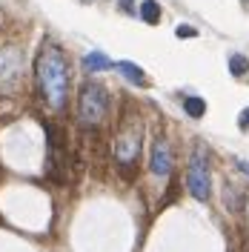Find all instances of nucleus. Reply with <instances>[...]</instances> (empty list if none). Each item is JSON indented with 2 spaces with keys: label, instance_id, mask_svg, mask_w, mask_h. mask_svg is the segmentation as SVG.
I'll list each match as a JSON object with an SVG mask.
<instances>
[{
  "label": "nucleus",
  "instance_id": "1",
  "mask_svg": "<svg viewBox=\"0 0 249 252\" xmlns=\"http://www.w3.org/2000/svg\"><path fill=\"white\" fill-rule=\"evenodd\" d=\"M34 75H37V89L43 94V100L55 112L66 109V103H69V63H66V55L61 46L46 43L40 49L37 63H34Z\"/></svg>",
  "mask_w": 249,
  "mask_h": 252
},
{
  "label": "nucleus",
  "instance_id": "2",
  "mask_svg": "<svg viewBox=\"0 0 249 252\" xmlns=\"http://www.w3.org/2000/svg\"><path fill=\"white\" fill-rule=\"evenodd\" d=\"M140 143H143V124H140V118H124V124L118 126V132H115V146H112L115 160H118V166H121L124 175L135 172Z\"/></svg>",
  "mask_w": 249,
  "mask_h": 252
},
{
  "label": "nucleus",
  "instance_id": "3",
  "mask_svg": "<svg viewBox=\"0 0 249 252\" xmlns=\"http://www.w3.org/2000/svg\"><path fill=\"white\" fill-rule=\"evenodd\" d=\"M106 115H109V92L100 83L86 80L78 92V121L92 129V126L103 124Z\"/></svg>",
  "mask_w": 249,
  "mask_h": 252
},
{
  "label": "nucleus",
  "instance_id": "4",
  "mask_svg": "<svg viewBox=\"0 0 249 252\" xmlns=\"http://www.w3.org/2000/svg\"><path fill=\"white\" fill-rule=\"evenodd\" d=\"M187 189L195 201H209L212 192V172H209V149L198 143L195 152L189 158V169H187Z\"/></svg>",
  "mask_w": 249,
  "mask_h": 252
},
{
  "label": "nucleus",
  "instance_id": "5",
  "mask_svg": "<svg viewBox=\"0 0 249 252\" xmlns=\"http://www.w3.org/2000/svg\"><path fill=\"white\" fill-rule=\"evenodd\" d=\"M23 78V52L17 46H0V89H12Z\"/></svg>",
  "mask_w": 249,
  "mask_h": 252
},
{
  "label": "nucleus",
  "instance_id": "6",
  "mask_svg": "<svg viewBox=\"0 0 249 252\" xmlns=\"http://www.w3.org/2000/svg\"><path fill=\"white\" fill-rule=\"evenodd\" d=\"M149 169L157 178H166L172 172V146L166 138H155V143H152V158H149Z\"/></svg>",
  "mask_w": 249,
  "mask_h": 252
},
{
  "label": "nucleus",
  "instance_id": "7",
  "mask_svg": "<svg viewBox=\"0 0 249 252\" xmlns=\"http://www.w3.org/2000/svg\"><path fill=\"white\" fill-rule=\"evenodd\" d=\"M118 72H121L126 80H132L135 86H146V75H143V69L135 66L132 61H121V63H118Z\"/></svg>",
  "mask_w": 249,
  "mask_h": 252
},
{
  "label": "nucleus",
  "instance_id": "8",
  "mask_svg": "<svg viewBox=\"0 0 249 252\" xmlns=\"http://www.w3.org/2000/svg\"><path fill=\"white\" fill-rule=\"evenodd\" d=\"M83 69L92 75V72H103V69H112V61L103 55V52H89L83 58Z\"/></svg>",
  "mask_w": 249,
  "mask_h": 252
},
{
  "label": "nucleus",
  "instance_id": "9",
  "mask_svg": "<svg viewBox=\"0 0 249 252\" xmlns=\"http://www.w3.org/2000/svg\"><path fill=\"white\" fill-rule=\"evenodd\" d=\"M184 109H187L189 118L201 121L203 115H206V100H203V97H198V94H189V97H184Z\"/></svg>",
  "mask_w": 249,
  "mask_h": 252
},
{
  "label": "nucleus",
  "instance_id": "10",
  "mask_svg": "<svg viewBox=\"0 0 249 252\" xmlns=\"http://www.w3.org/2000/svg\"><path fill=\"white\" fill-rule=\"evenodd\" d=\"M140 17H143V23L155 26L157 20H160V6H157L155 0H146V3H140Z\"/></svg>",
  "mask_w": 249,
  "mask_h": 252
},
{
  "label": "nucleus",
  "instance_id": "11",
  "mask_svg": "<svg viewBox=\"0 0 249 252\" xmlns=\"http://www.w3.org/2000/svg\"><path fill=\"white\" fill-rule=\"evenodd\" d=\"M229 72H232L235 78L247 75V72H249V61L244 58V55H232V58H229Z\"/></svg>",
  "mask_w": 249,
  "mask_h": 252
},
{
  "label": "nucleus",
  "instance_id": "12",
  "mask_svg": "<svg viewBox=\"0 0 249 252\" xmlns=\"http://www.w3.org/2000/svg\"><path fill=\"white\" fill-rule=\"evenodd\" d=\"M175 34H178V37H198V29H195V26H187V23H181V26L175 29Z\"/></svg>",
  "mask_w": 249,
  "mask_h": 252
},
{
  "label": "nucleus",
  "instance_id": "13",
  "mask_svg": "<svg viewBox=\"0 0 249 252\" xmlns=\"http://www.w3.org/2000/svg\"><path fill=\"white\" fill-rule=\"evenodd\" d=\"M238 126H241L244 132H249V106L241 112V115H238Z\"/></svg>",
  "mask_w": 249,
  "mask_h": 252
},
{
  "label": "nucleus",
  "instance_id": "14",
  "mask_svg": "<svg viewBox=\"0 0 249 252\" xmlns=\"http://www.w3.org/2000/svg\"><path fill=\"white\" fill-rule=\"evenodd\" d=\"M238 169H241V172H247V175H249V160H238Z\"/></svg>",
  "mask_w": 249,
  "mask_h": 252
}]
</instances>
